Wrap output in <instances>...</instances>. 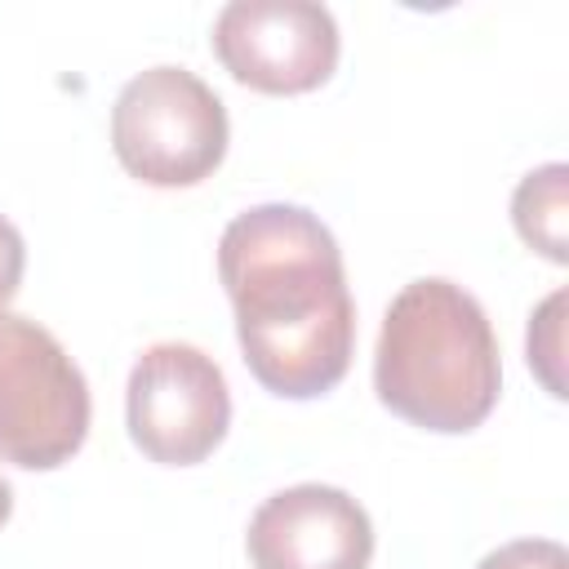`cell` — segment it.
<instances>
[{"label": "cell", "mask_w": 569, "mask_h": 569, "mask_svg": "<svg viewBox=\"0 0 569 569\" xmlns=\"http://www.w3.org/2000/svg\"><path fill=\"white\" fill-rule=\"evenodd\" d=\"M111 147L147 187H196L227 156V107L196 71L151 67L120 89Z\"/></svg>", "instance_id": "cell-3"}, {"label": "cell", "mask_w": 569, "mask_h": 569, "mask_svg": "<svg viewBox=\"0 0 569 569\" xmlns=\"http://www.w3.org/2000/svg\"><path fill=\"white\" fill-rule=\"evenodd\" d=\"M218 280L236 307L249 373L289 400L342 382L356 307L333 231L302 204H258L227 222Z\"/></svg>", "instance_id": "cell-1"}, {"label": "cell", "mask_w": 569, "mask_h": 569, "mask_svg": "<svg viewBox=\"0 0 569 569\" xmlns=\"http://www.w3.org/2000/svg\"><path fill=\"white\" fill-rule=\"evenodd\" d=\"M373 387L378 400L413 427L445 436L480 427L502 387L498 338L485 307L453 280H409L382 316Z\"/></svg>", "instance_id": "cell-2"}, {"label": "cell", "mask_w": 569, "mask_h": 569, "mask_svg": "<svg viewBox=\"0 0 569 569\" xmlns=\"http://www.w3.org/2000/svg\"><path fill=\"white\" fill-rule=\"evenodd\" d=\"M9 511H13V489H9V480L0 476V525L9 520Z\"/></svg>", "instance_id": "cell-12"}, {"label": "cell", "mask_w": 569, "mask_h": 569, "mask_svg": "<svg viewBox=\"0 0 569 569\" xmlns=\"http://www.w3.org/2000/svg\"><path fill=\"white\" fill-rule=\"evenodd\" d=\"M89 436V382L62 342L0 311V458L27 471L62 467Z\"/></svg>", "instance_id": "cell-4"}, {"label": "cell", "mask_w": 569, "mask_h": 569, "mask_svg": "<svg viewBox=\"0 0 569 569\" xmlns=\"http://www.w3.org/2000/svg\"><path fill=\"white\" fill-rule=\"evenodd\" d=\"M22 267H27L22 236H18V227L0 213V311H4L9 298L18 293V284H22Z\"/></svg>", "instance_id": "cell-11"}, {"label": "cell", "mask_w": 569, "mask_h": 569, "mask_svg": "<svg viewBox=\"0 0 569 569\" xmlns=\"http://www.w3.org/2000/svg\"><path fill=\"white\" fill-rule=\"evenodd\" d=\"M133 445L164 467H191L209 458L231 422L227 378L191 342H156L138 356L124 391Z\"/></svg>", "instance_id": "cell-5"}, {"label": "cell", "mask_w": 569, "mask_h": 569, "mask_svg": "<svg viewBox=\"0 0 569 569\" xmlns=\"http://www.w3.org/2000/svg\"><path fill=\"white\" fill-rule=\"evenodd\" d=\"M253 569H365L373 525L365 507L333 485H293L271 493L249 520Z\"/></svg>", "instance_id": "cell-7"}, {"label": "cell", "mask_w": 569, "mask_h": 569, "mask_svg": "<svg viewBox=\"0 0 569 569\" xmlns=\"http://www.w3.org/2000/svg\"><path fill=\"white\" fill-rule=\"evenodd\" d=\"M213 53L258 93H307L338 67V22L316 0H231L213 22Z\"/></svg>", "instance_id": "cell-6"}, {"label": "cell", "mask_w": 569, "mask_h": 569, "mask_svg": "<svg viewBox=\"0 0 569 569\" xmlns=\"http://www.w3.org/2000/svg\"><path fill=\"white\" fill-rule=\"evenodd\" d=\"M511 222L529 249L551 262H569V169L560 160L520 178L511 196Z\"/></svg>", "instance_id": "cell-8"}, {"label": "cell", "mask_w": 569, "mask_h": 569, "mask_svg": "<svg viewBox=\"0 0 569 569\" xmlns=\"http://www.w3.org/2000/svg\"><path fill=\"white\" fill-rule=\"evenodd\" d=\"M476 569H569V556L551 538H516V542L489 551Z\"/></svg>", "instance_id": "cell-10"}, {"label": "cell", "mask_w": 569, "mask_h": 569, "mask_svg": "<svg viewBox=\"0 0 569 569\" xmlns=\"http://www.w3.org/2000/svg\"><path fill=\"white\" fill-rule=\"evenodd\" d=\"M560 307H565V293H551L538 316L529 320V365L538 369V378L547 382L551 396H565V382H560Z\"/></svg>", "instance_id": "cell-9"}]
</instances>
